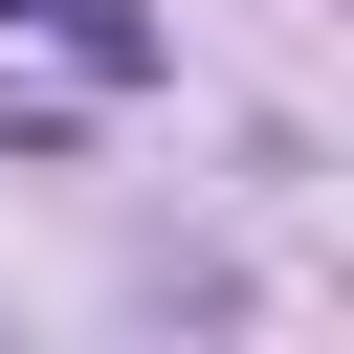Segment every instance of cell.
<instances>
[{
    "instance_id": "obj_1",
    "label": "cell",
    "mask_w": 354,
    "mask_h": 354,
    "mask_svg": "<svg viewBox=\"0 0 354 354\" xmlns=\"http://www.w3.org/2000/svg\"><path fill=\"white\" fill-rule=\"evenodd\" d=\"M22 44H66V88H155V0H0Z\"/></svg>"
}]
</instances>
